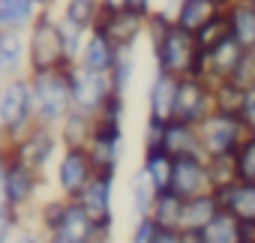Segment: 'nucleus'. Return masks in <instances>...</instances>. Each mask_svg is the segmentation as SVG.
<instances>
[{
	"label": "nucleus",
	"mask_w": 255,
	"mask_h": 243,
	"mask_svg": "<svg viewBox=\"0 0 255 243\" xmlns=\"http://www.w3.org/2000/svg\"><path fill=\"white\" fill-rule=\"evenodd\" d=\"M36 123H39V117H36L30 72L6 78L3 90H0V132H3V144L9 147L21 141Z\"/></svg>",
	"instance_id": "obj_1"
},
{
	"label": "nucleus",
	"mask_w": 255,
	"mask_h": 243,
	"mask_svg": "<svg viewBox=\"0 0 255 243\" xmlns=\"http://www.w3.org/2000/svg\"><path fill=\"white\" fill-rule=\"evenodd\" d=\"M72 66L63 33H60V18L54 9H42L36 21L27 27V72H51V69H66Z\"/></svg>",
	"instance_id": "obj_2"
},
{
	"label": "nucleus",
	"mask_w": 255,
	"mask_h": 243,
	"mask_svg": "<svg viewBox=\"0 0 255 243\" xmlns=\"http://www.w3.org/2000/svg\"><path fill=\"white\" fill-rule=\"evenodd\" d=\"M150 48L153 57V69L159 72H171V75H204V48L198 45L195 33L183 30L177 21L174 27Z\"/></svg>",
	"instance_id": "obj_3"
},
{
	"label": "nucleus",
	"mask_w": 255,
	"mask_h": 243,
	"mask_svg": "<svg viewBox=\"0 0 255 243\" xmlns=\"http://www.w3.org/2000/svg\"><path fill=\"white\" fill-rule=\"evenodd\" d=\"M198 129H201L204 156H237L243 141L255 132L252 123L246 120V114L222 111V108H213L198 123Z\"/></svg>",
	"instance_id": "obj_4"
},
{
	"label": "nucleus",
	"mask_w": 255,
	"mask_h": 243,
	"mask_svg": "<svg viewBox=\"0 0 255 243\" xmlns=\"http://www.w3.org/2000/svg\"><path fill=\"white\" fill-rule=\"evenodd\" d=\"M42 183H45V174H39L24 159H18L9 147H3V159H0V201H9L21 210H30L39 201Z\"/></svg>",
	"instance_id": "obj_5"
},
{
	"label": "nucleus",
	"mask_w": 255,
	"mask_h": 243,
	"mask_svg": "<svg viewBox=\"0 0 255 243\" xmlns=\"http://www.w3.org/2000/svg\"><path fill=\"white\" fill-rule=\"evenodd\" d=\"M66 69H69V66H66ZM66 69H51V72H36V75H30L39 123L57 126L60 120L75 108V105H72V87H69V72H66Z\"/></svg>",
	"instance_id": "obj_6"
},
{
	"label": "nucleus",
	"mask_w": 255,
	"mask_h": 243,
	"mask_svg": "<svg viewBox=\"0 0 255 243\" xmlns=\"http://www.w3.org/2000/svg\"><path fill=\"white\" fill-rule=\"evenodd\" d=\"M6 147V144H3ZM9 150L24 159L30 168H36L39 174H48V168L57 165L60 153H63V138H60V129L57 126H48V123H36L21 141L9 144Z\"/></svg>",
	"instance_id": "obj_7"
},
{
	"label": "nucleus",
	"mask_w": 255,
	"mask_h": 243,
	"mask_svg": "<svg viewBox=\"0 0 255 243\" xmlns=\"http://www.w3.org/2000/svg\"><path fill=\"white\" fill-rule=\"evenodd\" d=\"M93 177H96V165L87 147H63L54 165V189L66 198H78Z\"/></svg>",
	"instance_id": "obj_8"
},
{
	"label": "nucleus",
	"mask_w": 255,
	"mask_h": 243,
	"mask_svg": "<svg viewBox=\"0 0 255 243\" xmlns=\"http://www.w3.org/2000/svg\"><path fill=\"white\" fill-rule=\"evenodd\" d=\"M66 72H69V87H72V105L81 108V111L96 114L108 102V96L114 93V84H111L108 72H93L81 63H72Z\"/></svg>",
	"instance_id": "obj_9"
},
{
	"label": "nucleus",
	"mask_w": 255,
	"mask_h": 243,
	"mask_svg": "<svg viewBox=\"0 0 255 243\" xmlns=\"http://www.w3.org/2000/svg\"><path fill=\"white\" fill-rule=\"evenodd\" d=\"M114 183H117L114 174H96L87 183V189L78 195V201L93 216V222L99 225V231H102L105 240H111L114 228H117V216H114Z\"/></svg>",
	"instance_id": "obj_10"
},
{
	"label": "nucleus",
	"mask_w": 255,
	"mask_h": 243,
	"mask_svg": "<svg viewBox=\"0 0 255 243\" xmlns=\"http://www.w3.org/2000/svg\"><path fill=\"white\" fill-rule=\"evenodd\" d=\"M120 48H138L141 39H147V12L123 6V9H105L99 24Z\"/></svg>",
	"instance_id": "obj_11"
},
{
	"label": "nucleus",
	"mask_w": 255,
	"mask_h": 243,
	"mask_svg": "<svg viewBox=\"0 0 255 243\" xmlns=\"http://www.w3.org/2000/svg\"><path fill=\"white\" fill-rule=\"evenodd\" d=\"M51 243H102V231L93 222V216L84 210V204L78 198H69L60 222L54 225V231L48 234Z\"/></svg>",
	"instance_id": "obj_12"
},
{
	"label": "nucleus",
	"mask_w": 255,
	"mask_h": 243,
	"mask_svg": "<svg viewBox=\"0 0 255 243\" xmlns=\"http://www.w3.org/2000/svg\"><path fill=\"white\" fill-rule=\"evenodd\" d=\"M213 108H216L213 84L204 75H180V84H177V117L189 120V123H201Z\"/></svg>",
	"instance_id": "obj_13"
},
{
	"label": "nucleus",
	"mask_w": 255,
	"mask_h": 243,
	"mask_svg": "<svg viewBox=\"0 0 255 243\" xmlns=\"http://www.w3.org/2000/svg\"><path fill=\"white\" fill-rule=\"evenodd\" d=\"M171 189H174L180 198H192V195L210 192L207 156H204V153L174 156V177H171Z\"/></svg>",
	"instance_id": "obj_14"
},
{
	"label": "nucleus",
	"mask_w": 255,
	"mask_h": 243,
	"mask_svg": "<svg viewBox=\"0 0 255 243\" xmlns=\"http://www.w3.org/2000/svg\"><path fill=\"white\" fill-rule=\"evenodd\" d=\"M243 54H246V48L234 36H225L219 45H213L210 51H204V78L210 84L225 81V78H234L237 69H240Z\"/></svg>",
	"instance_id": "obj_15"
},
{
	"label": "nucleus",
	"mask_w": 255,
	"mask_h": 243,
	"mask_svg": "<svg viewBox=\"0 0 255 243\" xmlns=\"http://www.w3.org/2000/svg\"><path fill=\"white\" fill-rule=\"evenodd\" d=\"M177 84H180V75L153 69V78L147 87V117H156V120L177 117Z\"/></svg>",
	"instance_id": "obj_16"
},
{
	"label": "nucleus",
	"mask_w": 255,
	"mask_h": 243,
	"mask_svg": "<svg viewBox=\"0 0 255 243\" xmlns=\"http://www.w3.org/2000/svg\"><path fill=\"white\" fill-rule=\"evenodd\" d=\"M213 195L219 201V207L231 210L240 222L246 219H255V180H231V183H222V186H213Z\"/></svg>",
	"instance_id": "obj_17"
},
{
	"label": "nucleus",
	"mask_w": 255,
	"mask_h": 243,
	"mask_svg": "<svg viewBox=\"0 0 255 243\" xmlns=\"http://www.w3.org/2000/svg\"><path fill=\"white\" fill-rule=\"evenodd\" d=\"M117 54H120V45L102 27H93L87 33V39H84V48H81L78 63L87 66V69H93V72H111Z\"/></svg>",
	"instance_id": "obj_18"
},
{
	"label": "nucleus",
	"mask_w": 255,
	"mask_h": 243,
	"mask_svg": "<svg viewBox=\"0 0 255 243\" xmlns=\"http://www.w3.org/2000/svg\"><path fill=\"white\" fill-rule=\"evenodd\" d=\"M27 72V30H0V78Z\"/></svg>",
	"instance_id": "obj_19"
},
{
	"label": "nucleus",
	"mask_w": 255,
	"mask_h": 243,
	"mask_svg": "<svg viewBox=\"0 0 255 243\" xmlns=\"http://www.w3.org/2000/svg\"><path fill=\"white\" fill-rule=\"evenodd\" d=\"M165 150H168L171 156L204 153L198 123H189V120H180V117L168 120V126H165Z\"/></svg>",
	"instance_id": "obj_20"
},
{
	"label": "nucleus",
	"mask_w": 255,
	"mask_h": 243,
	"mask_svg": "<svg viewBox=\"0 0 255 243\" xmlns=\"http://www.w3.org/2000/svg\"><path fill=\"white\" fill-rule=\"evenodd\" d=\"M60 138H63V147H87L90 138H93V129H96V117L90 111H81V108H72L60 123Z\"/></svg>",
	"instance_id": "obj_21"
},
{
	"label": "nucleus",
	"mask_w": 255,
	"mask_h": 243,
	"mask_svg": "<svg viewBox=\"0 0 255 243\" xmlns=\"http://www.w3.org/2000/svg\"><path fill=\"white\" fill-rule=\"evenodd\" d=\"M219 9H225L222 0H183V3L174 9V21L189 30V33H198Z\"/></svg>",
	"instance_id": "obj_22"
},
{
	"label": "nucleus",
	"mask_w": 255,
	"mask_h": 243,
	"mask_svg": "<svg viewBox=\"0 0 255 243\" xmlns=\"http://www.w3.org/2000/svg\"><path fill=\"white\" fill-rule=\"evenodd\" d=\"M87 153L96 165V174H114L120 171L123 162V138H105V135H93L87 144Z\"/></svg>",
	"instance_id": "obj_23"
},
{
	"label": "nucleus",
	"mask_w": 255,
	"mask_h": 243,
	"mask_svg": "<svg viewBox=\"0 0 255 243\" xmlns=\"http://www.w3.org/2000/svg\"><path fill=\"white\" fill-rule=\"evenodd\" d=\"M219 210H222V207H219L213 189H210V192H201V195H192V198H186L180 228H183V231H204L207 222H210Z\"/></svg>",
	"instance_id": "obj_24"
},
{
	"label": "nucleus",
	"mask_w": 255,
	"mask_h": 243,
	"mask_svg": "<svg viewBox=\"0 0 255 243\" xmlns=\"http://www.w3.org/2000/svg\"><path fill=\"white\" fill-rule=\"evenodd\" d=\"M126 195H129L132 213H135V216H144V213L153 210V204H156V198H159V189H156V183L150 180V174L138 165V171H132V177L126 180Z\"/></svg>",
	"instance_id": "obj_25"
},
{
	"label": "nucleus",
	"mask_w": 255,
	"mask_h": 243,
	"mask_svg": "<svg viewBox=\"0 0 255 243\" xmlns=\"http://www.w3.org/2000/svg\"><path fill=\"white\" fill-rule=\"evenodd\" d=\"M42 12L33 0H0V30H27Z\"/></svg>",
	"instance_id": "obj_26"
},
{
	"label": "nucleus",
	"mask_w": 255,
	"mask_h": 243,
	"mask_svg": "<svg viewBox=\"0 0 255 243\" xmlns=\"http://www.w3.org/2000/svg\"><path fill=\"white\" fill-rule=\"evenodd\" d=\"M228 24H231V36L243 48H255V6L252 3H246V0L228 3Z\"/></svg>",
	"instance_id": "obj_27"
},
{
	"label": "nucleus",
	"mask_w": 255,
	"mask_h": 243,
	"mask_svg": "<svg viewBox=\"0 0 255 243\" xmlns=\"http://www.w3.org/2000/svg\"><path fill=\"white\" fill-rule=\"evenodd\" d=\"M141 168L150 174V180L156 183V189H159V192L171 189V177H174V156H171L165 147H159V150H144V156H141Z\"/></svg>",
	"instance_id": "obj_28"
},
{
	"label": "nucleus",
	"mask_w": 255,
	"mask_h": 243,
	"mask_svg": "<svg viewBox=\"0 0 255 243\" xmlns=\"http://www.w3.org/2000/svg\"><path fill=\"white\" fill-rule=\"evenodd\" d=\"M102 12H105L102 0H60V15L75 21L84 30H93L99 24Z\"/></svg>",
	"instance_id": "obj_29"
},
{
	"label": "nucleus",
	"mask_w": 255,
	"mask_h": 243,
	"mask_svg": "<svg viewBox=\"0 0 255 243\" xmlns=\"http://www.w3.org/2000/svg\"><path fill=\"white\" fill-rule=\"evenodd\" d=\"M204 243H240V219L231 210H219L201 231Z\"/></svg>",
	"instance_id": "obj_30"
},
{
	"label": "nucleus",
	"mask_w": 255,
	"mask_h": 243,
	"mask_svg": "<svg viewBox=\"0 0 255 243\" xmlns=\"http://www.w3.org/2000/svg\"><path fill=\"white\" fill-rule=\"evenodd\" d=\"M183 207H186V198H180L174 189H165V192H159V198H156V204H153L150 213L156 216L159 225L180 228V222H183Z\"/></svg>",
	"instance_id": "obj_31"
},
{
	"label": "nucleus",
	"mask_w": 255,
	"mask_h": 243,
	"mask_svg": "<svg viewBox=\"0 0 255 243\" xmlns=\"http://www.w3.org/2000/svg\"><path fill=\"white\" fill-rule=\"evenodd\" d=\"M246 93H249V87H243V84L234 81V78H225V81H216V84H213V102H216V108H222V111H240V114H243V108H246Z\"/></svg>",
	"instance_id": "obj_32"
},
{
	"label": "nucleus",
	"mask_w": 255,
	"mask_h": 243,
	"mask_svg": "<svg viewBox=\"0 0 255 243\" xmlns=\"http://www.w3.org/2000/svg\"><path fill=\"white\" fill-rule=\"evenodd\" d=\"M135 51L138 48H120V54H117V60H114V66L108 72L117 93H126V90L132 87V78H135Z\"/></svg>",
	"instance_id": "obj_33"
},
{
	"label": "nucleus",
	"mask_w": 255,
	"mask_h": 243,
	"mask_svg": "<svg viewBox=\"0 0 255 243\" xmlns=\"http://www.w3.org/2000/svg\"><path fill=\"white\" fill-rule=\"evenodd\" d=\"M225 36H231V24H228V6L225 9H219L198 33H195V39H198V45L204 48V51H210L213 45H219Z\"/></svg>",
	"instance_id": "obj_34"
},
{
	"label": "nucleus",
	"mask_w": 255,
	"mask_h": 243,
	"mask_svg": "<svg viewBox=\"0 0 255 243\" xmlns=\"http://www.w3.org/2000/svg\"><path fill=\"white\" fill-rule=\"evenodd\" d=\"M57 18H60V33H63V45H66V54H69V60H72V63H78V57H81V48H84V39H87V33H90V30L78 27L75 21L63 18L60 12H57Z\"/></svg>",
	"instance_id": "obj_35"
},
{
	"label": "nucleus",
	"mask_w": 255,
	"mask_h": 243,
	"mask_svg": "<svg viewBox=\"0 0 255 243\" xmlns=\"http://www.w3.org/2000/svg\"><path fill=\"white\" fill-rule=\"evenodd\" d=\"M159 222L153 213H144V216H135V225L129 231V240L132 243H156V234H159Z\"/></svg>",
	"instance_id": "obj_36"
},
{
	"label": "nucleus",
	"mask_w": 255,
	"mask_h": 243,
	"mask_svg": "<svg viewBox=\"0 0 255 243\" xmlns=\"http://www.w3.org/2000/svg\"><path fill=\"white\" fill-rule=\"evenodd\" d=\"M234 165H237V177H243V180H255V132H252V135L243 141V147L237 150Z\"/></svg>",
	"instance_id": "obj_37"
},
{
	"label": "nucleus",
	"mask_w": 255,
	"mask_h": 243,
	"mask_svg": "<svg viewBox=\"0 0 255 243\" xmlns=\"http://www.w3.org/2000/svg\"><path fill=\"white\" fill-rule=\"evenodd\" d=\"M234 81H240L243 87H255V48H246L243 60H240V69L234 75Z\"/></svg>",
	"instance_id": "obj_38"
},
{
	"label": "nucleus",
	"mask_w": 255,
	"mask_h": 243,
	"mask_svg": "<svg viewBox=\"0 0 255 243\" xmlns=\"http://www.w3.org/2000/svg\"><path fill=\"white\" fill-rule=\"evenodd\" d=\"M240 243H255V219L240 222Z\"/></svg>",
	"instance_id": "obj_39"
},
{
	"label": "nucleus",
	"mask_w": 255,
	"mask_h": 243,
	"mask_svg": "<svg viewBox=\"0 0 255 243\" xmlns=\"http://www.w3.org/2000/svg\"><path fill=\"white\" fill-rule=\"evenodd\" d=\"M126 6H132V9H141V12H153L156 9V0H126Z\"/></svg>",
	"instance_id": "obj_40"
},
{
	"label": "nucleus",
	"mask_w": 255,
	"mask_h": 243,
	"mask_svg": "<svg viewBox=\"0 0 255 243\" xmlns=\"http://www.w3.org/2000/svg\"><path fill=\"white\" fill-rule=\"evenodd\" d=\"M102 6H105V9H123L126 0H102Z\"/></svg>",
	"instance_id": "obj_41"
},
{
	"label": "nucleus",
	"mask_w": 255,
	"mask_h": 243,
	"mask_svg": "<svg viewBox=\"0 0 255 243\" xmlns=\"http://www.w3.org/2000/svg\"><path fill=\"white\" fill-rule=\"evenodd\" d=\"M180 3H183V0H162L159 6H162V9H168V12H174V9H177Z\"/></svg>",
	"instance_id": "obj_42"
},
{
	"label": "nucleus",
	"mask_w": 255,
	"mask_h": 243,
	"mask_svg": "<svg viewBox=\"0 0 255 243\" xmlns=\"http://www.w3.org/2000/svg\"><path fill=\"white\" fill-rule=\"evenodd\" d=\"M33 3H39L42 9H54V6L60 3V0H33Z\"/></svg>",
	"instance_id": "obj_43"
},
{
	"label": "nucleus",
	"mask_w": 255,
	"mask_h": 243,
	"mask_svg": "<svg viewBox=\"0 0 255 243\" xmlns=\"http://www.w3.org/2000/svg\"><path fill=\"white\" fill-rule=\"evenodd\" d=\"M246 3H252V6H255V0H246Z\"/></svg>",
	"instance_id": "obj_44"
}]
</instances>
